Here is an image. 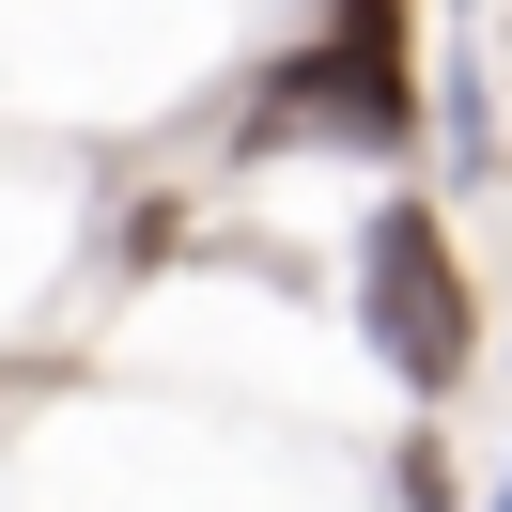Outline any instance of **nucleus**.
<instances>
[{
    "label": "nucleus",
    "instance_id": "7ed1b4c3",
    "mask_svg": "<svg viewBox=\"0 0 512 512\" xmlns=\"http://www.w3.org/2000/svg\"><path fill=\"white\" fill-rule=\"evenodd\" d=\"M404 512H450V466H435V450H404Z\"/></svg>",
    "mask_w": 512,
    "mask_h": 512
},
{
    "label": "nucleus",
    "instance_id": "f257e3e1",
    "mask_svg": "<svg viewBox=\"0 0 512 512\" xmlns=\"http://www.w3.org/2000/svg\"><path fill=\"white\" fill-rule=\"evenodd\" d=\"M280 140H342V156H404L419 140V78H404V0H342L249 109V156Z\"/></svg>",
    "mask_w": 512,
    "mask_h": 512
},
{
    "label": "nucleus",
    "instance_id": "20e7f679",
    "mask_svg": "<svg viewBox=\"0 0 512 512\" xmlns=\"http://www.w3.org/2000/svg\"><path fill=\"white\" fill-rule=\"evenodd\" d=\"M481 512H512V466H497V497H481Z\"/></svg>",
    "mask_w": 512,
    "mask_h": 512
},
{
    "label": "nucleus",
    "instance_id": "f03ea898",
    "mask_svg": "<svg viewBox=\"0 0 512 512\" xmlns=\"http://www.w3.org/2000/svg\"><path fill=\"white\" fill-rule=\"evenodd\" d=\"M357 326H373V357L419 388V404L466 388L481 311H466V264H450V218H435V202H373V233H357Z\"/></svg>",
    "mask_w": 512,
    "mask_h": 512
}]
</instances>
